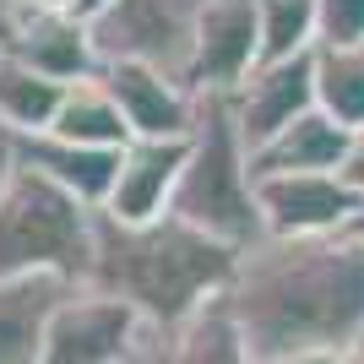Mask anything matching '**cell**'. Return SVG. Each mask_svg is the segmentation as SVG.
Listing matches in <instances>:
<instances>
[{
  "mask_svg": "<svg viewBox=\"0 0 364 364\" xmlns=\"http://www.w3.org/2000/svg\"><path fill=\"white\" fill-rule=\"evenodd\" d=\"M256 364L348 353L364 337V234L250 245L223 289Z\"/></svg>",
  "mask_w": 364,
  "mask_h": 364,
  "instance_id": "obj_1",
  "label": "cell"
},
{
  "mask_svg": "<svg viewBox=\"0 0 364 364\" xmlns=\"http://www.w3.org/2000/svg\"><path fill=\"white\" fill-rule=\"evenodd\" d=\"M234 267H240V250L207 240L201 228L180 223L174 213L141 228H125L98 213L82 283L125 299L158 332H180L196 310L223 299Z\"/></svg>",
  "mask_w": 364,
  "mask_h": 364,
  "instance_id": "obj_2",
  "label": "cell"
},
{
  "mask_svg": "<svg viewBox=\"0 0 364 364\" xmlns=\"http://www.w3.org/2000/svg\"><path fill=\"white\" fill-rule=\"evenodd\" d=\"M168 213L180 223L201 228L207 240L240 250V256L267 240V223H261V207H256V180H250V147L240 141L228 98H201L191 152H185V168H180V191H174Z\"/></svg>",
  "mask_w": 364,
  "mask_h": 364,
  "instance_id": "obj_3",
  "label": "cell"
},
{
  "mask_svg": "<svg viewBox=\"0 0 364 364\" xmlns=\"http://www.w3.org/2000/svg\"><path fill=\"white\" fill-rule=\"evenodd\" d=\"M92 207L65 196L44 174L0 158V277H65L82 283L92 256Z\"/></svg>",
  "mask_w": 364,
  "mask_h": 364,
  "instance_id": "obj_4",
  "label": "cell"
},
{
  "mask_svg": "<svg viewBox=\"0 0 364 364\" xmlns=\"http://www.w3.org/2000/svg\"><path fill=\"white\" fill-rule=\"evenodd\" d=\"M174 332H158L125 299L76 283L44 332L38 364H158Z\"/></svg>",
  "mask_w": 364,
  "mask_h": 364,
  "instance_id": "obj_5",
  "label": "cell"
},
{
  "mask_svg": "<svg viewBox=\"0 0 364 364\" xmlns=\"http://www.w3.org/2000/svg\"><path fill=\"white\" fill-rule=\"evenodd\" d=\"M207 0H109L87 22L98 60H136L152 71H168L185 82L191 44H196V16Z\"/></svg>",
  "mask_w": 364,
  "mask_h": 364,
  "instance_id": "obj_6",
  "label": "cell"
},
{
  "mask_svg": "<svg viewBox=\"0 0 364 364\" xmlns=\"http://www.w3.org/2000/svg\"><path fill=\"white\" fill-rule=\"evenodd\" d=\"M261 65V11L256 0H207L196 16V44L185 87L196 98H234Z\"/></svg>",
  "mask_w": 364,
  "mask_h": 364,
  "instance_id": "obj_7",
  "label": "cell"
},
{
  "mask_svg": "<svg viewBox=\"0 0 364 364\" xmlns=\"http://www.w3.org/2000/svg\"><path fill=\"white\" fill-rule=\"evenodd\" d=\"M256 207L267 240H316L343 234L364 218V196L343 174H261Z\"/></svg>",
  "mask_w": 364,
  "mask_h": 364,
  "instance_id": "obj_8",
  "label": "cell"
},
{
  "mask_svg": "<svg viewBox=\"0 0 364 364\" xmlns=\"http://www.w3.org/2000/svg\"><path fill=\"white\" fill-rule=\"evenodd\" d=\"M0 55H11L16 65H28V71L49 76V82H65V87L71 82H92V76L104 71L82 16L38 11V6H22V0H11V11H6Z\"/></svg>",
  "mask_w": 364,
  "mask_h": 364,
  "instance_id": "obj_9",
  "label": "cell"
},
{
  "mask_svg": "<svg viewBox=\"0 0 364 364\" xmlns=\"http://www.w3.org/2000/svg\"><path fill=\"white\" fill-rule=\"evenodd\" d=\"M228 109H234L240 141L261 152L272 136H283L294 120H304L316 109V49L294 55V60H261L250 82L228 98Z\"/></svg>",
  "mask_w": 364,
  "mask_h": 364,
  "instance_id": "obj_10",
  "label": "cell"
},
{
  "mask_svg": "<svg viewBox=\"0 0 364 364\" xmlns=\"http://www.w3.org/2000/svg\"><path fill=\"white\" fill-rule=\"evenodd\" d=\"M98 82H104L109 98L120 104L131 136H141V141H191L201 98L185 87L180 76L152 71V65H136V60H114V65L98 71Z\"/></svg>",
  "mask_w": 364,
  "mask_h": 364,
  "instance_id": "obj_11",
  "label": "cell"
},
{
  "mask_svg": "<svg viewBox=\"0 0 364 364\" xmlns=\"http://www.w3.org/2000/svg\"><path fill=\"white\" fill-rule=\"evenodd\" d=\"M185 152H191V141H141V136H131V147L120 152V174L109 185V201L98 213L125 223V228L168 218L174 191H180Z\"/></svg>",
  "mask_w": 364,
  "mask_h": 364,
  "instance_id": "obj_12",
  "label": "cell"
},
{
  "mask_svg": "<svg viewBox=\"0 0 364 364\" xmlns=\"http://www.w3.org/2000/svg\"><path fill=\"white\" fill-rule=\"evenodd\" d=\"M6 136V131H0ZM6 152H11L22 168L44 174L49 185H60L65 196H76L82 207H104L109 201V185L120 174V152H92V147H71V141L49 136V131H16L6 136Z\"/></svg>",
  "mask_w": 364,
  "mask_h": 364,
  "instance_id": "obj_13",
  "label": "cell"
},
{
  "mask_svg": "<svg viewBox=\"0 0 364 364\" xmlns=\"http://www.w3.org/2000/svg\"><path fill=\"white\" fill-rule=\"evenodd\" d=\"M76 283L49 272L33 277H0V364H38L44 353V332L55 310L71 299Z\"/></svg>",
  "mask_w": 364,
  "mask_h": 364,
  "instance_id": "obj_14",
  "label": "cell"
},
{
  "mask_svg": "<svg viewBox=\"0 0 364 364\" xmlns=\"http://www.w3.org/2000/svg\"><path fill=\"white\" fill-rule=\"evenodd\" d=\"M348 141L353 136L337 120H326L321 109H310L283 136H272L261 152H250V180H261V174H343Z\"/></svg>",
  "mask_w": 364,
  "mask_h": 364,
  "instance_id": "obj_15",
  "label": "cell"
},
{
  "mask_svg": "<svg viewBox=\"0 0 364 364\" xmlns=\"http://www.w3.org/2000/svg\"><path fill=\"white\" fill-rule=\"evenodd\" d=\"M49 136L71 141V147H92V152H125L131 147V125H125L120 104L109 98V87L92 76V82H71L49 120Z\"/></svg>",
  "mask_w": 364,
  "mask_h": 364,
  "instance_id": "obj_16",
  "label": "cell"
},
{
  "mask_svg": "<svg viewBox=\"0 0 364 364\" xmlns=\"http://www.w3.org/2000/svg\"><path fill=\"white\" fill-rule=\"evenodd\" d=\"M158 364H256V359L245 348V337H240V326H234V316H228V304L213 299L207 310H196L180 332L168 337V348H164Z\"/></svg>",
  "mask_w": 364,
  "mask_h": 364,
  "instance_id": "obj_17",
  "label": "cell"
},
{
  "mask_svg": "<svg viewBox=\"0 0 364 364\" xmlns=\"http://www.w3.org/2000/svg\"><path fill=\"white\" fill-rule=\"evenodd\" d=\"M60 98H65V82H49V76L16 65L11 55H0V131L6 136H16V131H49Z\"/></svg>",
  "mask_w": 364,
  "mask_h": 364,
  "instance_id": "obj_18",
  "label": "cell"
},
{
  "mask_svg": "<svg viewBox=\"0 0 364 364\" xmlns=\"http://www.w3.org/2000/svg\"><path fill=\"white\" fill-rule=\"evenodd\" d=\"M316 109L343 131H364V49H316Z\"/></svg>",
  "mask_w": 364,
  "mask_h": 364,
  "instance_id": "obj_19",
  "label": "cell"
},
{
  "mask_svg": "<svg viewBox=\"0 0 364 364\" xmlns=\"http://www.w3.org/2000/svg\"><path fill=\"white\" fill-rule=\"evenodd\" d=\"M261 60H294L316 49V0H256Z\"/></svg>",
  "mask_w": 364,
  "mask_h": 364,
  "instance_id": "obj_20",
  "label": "cell"
},
{
  "mask_svg": "<svg viewBox=\"0 0 364 364\" xmlns=\"http://www.w3.org/2000/svg\"><path fill=\"white\" fill-rule=\"evenodd\" d=\"M316 49H364V0H316Z\"/></svg>",
  "mask_w": 364,
  "mask_h": 364,
  "instance_id": "obj_21",
  "label": "cell"
},
{
  "mask_svg": "<svg viewBox=\"0 0 364 364\" xmlns=\"http://www.w3.org/2000/svg\"><path fill=\"white\" fill-rule=\"evenodd\" d=\"M343 180L353 185L364 196V131H353V141H348V158H343Z\"/></svg>",
  "mask_w": 364,
  "mask_h": 364,
  "instance_id": "obj_22",
  "label": "cell"
},
{
  "mask_svg": "<svg viewBox=\"0 0 364 364\" xmlns=\"http://www.w3.org/2000/svg\"><path fill=\"white\" fill-rule=\"evenodd\" d=\"M104 6H109V0H76V16H82V22H92Z\"/></svg>",
  "mask_w": 364,
  "mask_h": 364,
  "instance_id": "obj_23",
  "label": "cell"
},
{
  "mask_svg": "<svg viewBox=\"0 0 364 364\" xmlns=\"http://www.w3.org/2000/svg\"><path fill=\"white\" fill-rule=\"evenodd\" d=\"M289 364H348L343 353H316V359H289Z\"/></svg>",
  "mask_w": 364,
  "mask_h": 364,
  "instance_id": "obj_24",
  "label": "cell"
},
{
  "mask_svg": "<svg viewBox=\"0 0 364 364\" xmlns=\"http://www.w3.org/2000/svg\"><path fill=\"white\" fill-rule=\"evenodd\" d=\"M343 359H348V364H364V337H359V343H353L348 353H343Z\"/></svg>",
  "mask_w": 364,
  "mask_h": 364,
  "instance_id": "obj_25",
  "label": "cell"
},
{
  "mask_svg": "<svg viewBox=\"0 0 364 364\" xmlns=\"http://www.w3.org/2000/svg\"><path fill=\"white\" fill-rule=\"evenodd\" d=\"M0 158H6V136H0Z\"/></svg>",
  "mask_w": 364,
  "mask_h": 364,
  "instance_id": "obj_26",
  "label": "cell"
}]
</instances>
